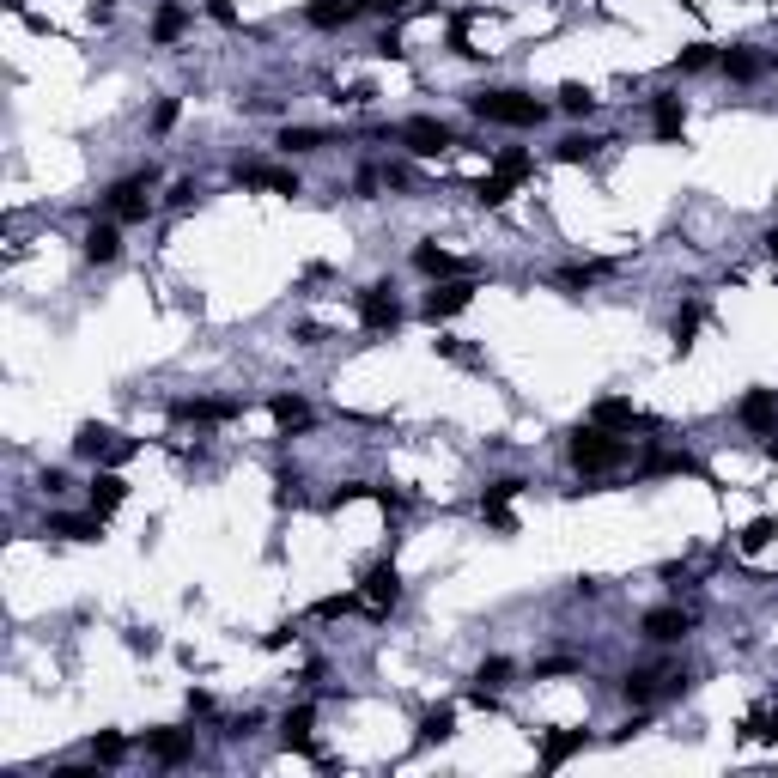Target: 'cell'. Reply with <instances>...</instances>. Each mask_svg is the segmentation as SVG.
Wrapping results in <instances>:
<instances>
[{
	"instance_id": "1",
	"label": "cell",
	"mask_w": 778,
	"mask_h": 778,
	"mask_svg": "<svg viewBox=\"0 0 778 778\" xmlns=\"http://www.w3.org/2000/svg\"><path fill=\"white\" fill-rule=\"evenodd\" d=\"M469 110L481 122H499V128H541L548 122V104H541L535 92H517V86H487L469 98Z\"/></svg>"
},
{
	"instance_id": "2",
	"label": "cell",
	"mask_w": 778,
	"mask_h": 778,
	"mask_svg": "<svg viewBox=\"0 0 778 778\" xmlns=\"http://www.w3.org/2000/svg\"><path fill=\"white\" fill-rule=\"evenodd\" d=\"M566 450H572V469H584V475H608V469H620V462L633 456V450H627V438H614V432H608V426H596V420H590V426H578Z\"/></svg>"
},
{
	"instance_id": "3",
	"label": "cell",
	"mask_w": 778,
	"mask_h": 778,
	"mask_svg": "<svg viewBox=\"0 0 778 778\" xmlns=\"http://www.w3.org/2000/svg\"><path fill=\"white\" fill-rule=\"evenodd\" d=\"M152 183H159V171H152V165H146V171H134V177H122V183H110V189H104V207H110V219H122V225H140V219L152 213V195H146Z\"/></svg>"
},
{
	"instance_id": "4",
	"label": "cell",
	"mask_w": 778,
	"mask_h": 778,
	"mask_svg": "<svg viewBox=\"0 0 778 778\" xmlns=\"http://www.w3.org/2000/svg\"><path fill=\"white\" fill-rule=\"evenodd\" d=\"M73 450H80L86 462H98V469H122V462H128L140 444L122 438V432H110V426H98V420H86L80 432H73Z\"/></svg>"
},
{
	"instance_id": "5",
	"label": "cell",
	"mask_w": 778,
	"mask_h": 778,
	"mask_svg": "<svg viewBox=\"0 0 778 778\" xmlns=\"http://www.w3.org/2000/svg\"><path fill=\"white\" fill-rule=\"evenodd\" d=\"M396 140L414 152V159H438V152H456L462 140H456V128L450 122H438V116H408L402 128H396Z\"/></svg>"
},
{
	"instance_id": "6",
	"label": "cell",
	"mask_w": 778,
	"mask_h": 778,
	"mask_svg": "<svg viewBox=\"0 0 778 778\" xmlns=\"http://www.w3.org/2000/svg\"><path fill=\"white\" fill-rule=\"evenodd\" d=\"M687 687V669H627L620 675V699L627 706H651L663 693H681Z\"/></svg>"
},
{
	"instance_id": "7",
	"label": "cell",
	"mask_w": 778,
	"mask_h": 778,
	"mask_svg": "<svg viewBox=\"0 0 778 778\" xmlns=\"http://www.w3.org/2000/svg\"><path fill=\"white\" fill-rule=\"evenodd\" d=\"M359 323L371 329V335H389V329H396L402 323V298H396V286H389V280H377V286H359Z\"/></svg>"
},
{
	"instance_id": "8",
	"label": "cell",
	"mask_w": 778,
	"mask_h": 778,
	"mask_svg": "<svg viewBox=\"0 0 778 778\" xmlns=\"http://www.w3.org/2000/svg\"><path fill=\"white\" fill-rule=\"evenodd\" d=\"M475 292H481L475 280H432V292H426V304H420V317L438 329L444 317H456V310H469V304H475Z\"/></svg>"
},
{
	"instance_id": "9",
	"label": "cell",
	"mask_w": 778,
	"mask_h": 778,
	"mask_svg": "<svg viewBox=\"0 0 778 778\" xmlns=\"http://www.w3.org/2000/svg\"><path fill=\"white\" fill-rule=\"evenodd\" d=\"M238 414H244V402H231V396H183V402H171V420H183V426H225Z\"/></svg>"
},
{
	"instance_id": "10",
	"label": "cell",
	"mask_w": 778,
	"mask_h": 778,
	"mask_svg": "<svg viewBox=\"0 0 778 778\" xmlns=\"http://www.w3.org/2000/svg\"><path fill=\"white\" fill-rule=\"evenodd\" d=\"M639 633H645L651 645H675V639H687V633H693V614H687V608H675V602L645 608V614H639Z\"/></svg>"
},
{
	"instance_id": "11",
	"label": "cell",
	"mask_w": 778,
	"mask_h": 778,
	"mask_svg": "<svg viewBox=\"0 0 778 778\" xmlns=\"http://www.w3.org/2000/svg\"><path fill=\"white\" fill-rule=\"evenodd\" d=\"M736 420H742L754 438H772V432H778V389H748L742 408H736Z\"/></svg>"
},
{
	"instance_id": "12",
	"label": "cell",
	"mask_w": 778,
	"mask_h": 778,
	"mask_svg": "<svg viewBox=\"0 0 778 778\" xmlns=\"http://www.w3.org/2000/svg\"><path fill=\"white\" fill-rule=\"evenodd\" d=\"M359 596H365L377 614H383V608H396V602H402V572L389 566V560H377V566L359 578Z\"/></svg>"
},
{
	"instance_id": "13",
	"label": "cell",
	"mask_w": 778,
	"mask_h": 778,
	"mask_svg": "<svg viewBox=\"0 0 778 778\" xmlns=\"http://www.w3.org/2000/svg\"><path fill=\"white\" fill-rule=\"evenodd\" d=\"M43 535H61V541H104V517L98 511H55L43 523Z\"/></svg>"
},
{
	"instance_id": "14",
	"label": "cell",
	"mask_w": 778,
	"mask_h": 778,
	"mask_svg": "<svg viewBox=\"0 0 778 778\" xmlns=\"http://www.w3.org/2000/svg\"><path fill=\"white\" fill-rule=\"evenodd\" d=\"M238 183L244 189H274V195H304L298 171H286V165H238Z\"/></svg>"
},
{
	"instance_id": "15",
	"label": "cell",
	"mask_w": 778,
	"mask_h": 778,
	"mask_svg": "<svg viewBox=\"0 0 778 778\" xmlns=\"http://www.w3.org/2000/svg\"><path fill=\"white\" fill-rule=\"evenodd\" d=\"M146 754L159 760V766H183V760L195 754V742H189V730H171V724H159V730H146Z\"/></svg>"
},
{
	"instance_id": "16",
	"label": "cell",
	"mask_w": 778,
	"mask_h": 778,
	"mask_svg": "<svg viewBox=\"0 0 778 778\" xmlns=\"http://www.w3.org/2000/svg\"><path fill=\"white\" fill-rule=\"evenodd\" d=\"M651 128H657V140H681L687 134V104L675 92H651Z\"/></svg>"
},
{
	"instance_id": "17",
	"label": "cell",
	"mask_w": 778,
	"mask_h": 778,
	"mask_svg": "<svg viewBox=\"0 0 778 778\" xmlns=\"http://www.w3.org/2000/svg\"><path fill=\"white\" fill-rule=\"evenodd\" d=\"M596 426H608V432H651L657 420H651V414H639L633 402L608 396V402H596Z\"/></svg>"
},
{
	"instance_id": "18",
	"label": "cell",
	"mask_w": 778,
	"mask_h": 778,
	"mask_svg": "<svg viewBox=\"0 0 778 778\" xmlns=\"http://www.w3.org/2000/svg\"><path fill=\"white\" fill-rule=\"evenodd\" d=\"M359 19V0H310L304 7V25H317V31H347Z\"/></svg>"
},
{
	"instance_id": "19",
	"label": "cell",
	"mask_w": 778,
	"mask_h": 778,
	"mask_svg": "<svg viewBox=\"0 0 778 778\" xmlns=\"http://www.w3.org/2000/svg\"><path fill=\"white\" fill-rule=\"evenodd\" d=\"M274 146L286 152V159H298V152H323V146H335V134H329V128H304V122H286Z\"/></svg>"
},
{
	"instance_id": "20",
	"label": "cell",
	"mask_w": 778,
	"mask_h": 778,
	"mask_svg": "<svg viewBox=\"0 0 778 778\" xmlns=\"http://www.w3.org/2000/svg\"><path fill=\"white\" fill-rule=\"evenodd\" d=\"M86 262H98V268H110L116 256H122V231H116V219H98L92 231H86Z\"/></svg>"
},
{
	"instance_id": "21",
	"label": "cell",
	"mask_w": 778,
	"mask_h": 778,
	"mask_svg": "<svg viewBox=\"0 0 778 778\" xmlns=\"http://www.w3.org/2000/svg\"><path fill=\"white\" fill-rule=\"evenodd\" d=\"M310 724H317V706H292L280 718V742L298 748V754H317V736H310Z\"/></svg>"
},
{
	"instance_id": "22",
	"label": "cell",
	"mask_w": 778,
	"mask_h": 778,
	"mask_svg": "<svg viewBox=\"0 0 778 778\" xmlns=\"http://www.w3.org/2000/svg\"><path fill=\"white\" fill-rule=\"evenodd\" d=\"M122 499H128V481H122L116 469H98V475H92V487H86V505H92L98 517H110Z\"/></svg>"
},
{
	"instance_id": "23",
	"label": "cell",
	"mask_w": 778,
	"mask_h": 778,
	"mask_svg": "<svg viewBox=\"0 0 778 778\" xmlns=\"http://www.w3.org/2000/svg\"><path fill=\"white\" fill-rule=\"evenodd\" d=\"M450 736H456V706H432V712L420 718L414 748H438V742H450Z\"/></svg>"
},
{
	"instance_id": "24",
	"label": "cell",
	"mask_w": 778,
	"mask_h": 778,
	"mask_svg": "<svg viewBox=\"0 0 778 778\" xmlns=\"http://www.w3.org/2000/svg\"><path fill=\"white\" fill-rule=\"evenodd\" d=\"M639 475H699V462H693L687 450H645Z\"/></svg>"
},
{
	"instance_id": "25",
	"label": "cell",
	"mask_w": 778,
	"mask_h": 778,
	"mask_svg": "<svg viewBox=\"0 0 778 778\" xmlns=\"http://www.w3.org/2000/svg\"><path fill=\"white\" fill-rule=\"evenodd\" d=\"M268 414H274V426H280V432H304V426H310V402L298 396V389H292V396H274V402H268Z\"/></svg>"
},
{
	"instance_id": "26",
	"label": "cell",
	"mask_w": 778,
	"mask_h": 778,
	"mask_svg": "<svg viewBox=\"0 0 778 778\" xmlns=\"http://www.w3.org/2000/svg\"><path fill=\"white\" fill-rule=\"evenodd\" d=\"M414 268H420L426 280H456V274H462V262H456L450 250H438V244H420V250H414Z\"/></svg>"
},
{
	"instance_id": "27",
	"label": "cell",
	"mask_w": 778,
	"mask_h": 778,
	"mask_svg": "<svg viewBox=\"0 0 778 778\" xmlns=\"http://www.w3.org/2000/svg\"><path fill=\"white\" fill-rule=\"evenodd\" d=\"M584 748V730H548L541 736V766H566Z\"/></svg>"
},
{
	"instance_id": "28",
	"label": "cell",
	"mask_w": 778,
	"mask_h": 778,
	"mask_svg": "<svg viewBox=\"0 0 778 778\" xmlns=\"http://www.w3.org/2000/svg\"><path fill=\"white\" fill-rule=\"evenodd\" d=\"M183 31H189V7H183V0H165L159 19H152V43H177Z\"/></svg>"
},
{
	"instance_id": "29",
	"label": "cell",
	"mask_w": 778,
	"mask_h": 778,
	"mask_svg": "<svg viewBox=\"0 0 778 778\" xmlns=\"http://www.w3.org/2000/svg\"><path fill=\"white\" fill-rule=\"evenodd\" d=\"M718 67L730 73L736 86H748V80H760V67H766V61H760L754 49H742V43H736V49H724V55H718Z\"/></svg>"
},
{
	"instance_id": "30",
	"label": "cell",
	"mask_w": 778,
	"mask_h": 778,
	"mask_svg": "<svg viewBox=\"0 0 778 778\" xmlns=\"http://www.w3.org/2000/svg\"><path fill=\"white\" fill-rule=\"evenodd\" d=\"M92 760H98V766H122V760H128V736H122V730H98V736H92Z\"/></svg>"
},
{
	"instance_id": "31",
	"label": "cell",
	"mask_w": 778,
	"mask_h": 778,
	"mask_svg": "<svg viewBox=\"0 0 778 778\" xmlns=\"http://www.w3.org/2000/svg\"><path fill=\"white\" fill-rule=\"evenodd\" d=\"M772 541H778V517H754V523L736 535V548H742V554H760V548H772Z\"/></svg>"
},
{
	"instance_id": "32",
	"label": "cell",
	"mask_w": 778,
	"mask_h": 778,
	"mask_svg": "<svg viewBox=\"0 0 778 778\" xmlns=\"http://www.w3.org/2000/svg\"><path fill=\"white\" fill-rule=\"evenodd\" d=\"M596 146H602L596 134H566V140L554 146V159H560V165H584V159H596Z\"/></svg>"
},
{
	"instance_id": "33",
	"label": "cell",
	"mask_w": 778,
	"mask_h": 778,
	"mask_svg": "<svg viewBox=\"0 0 778 778\" xmlns=\"http://www.w3.org/2000/svg\"><path fill=\"white\" fill-rule=\"evenodd\" d=\"M493 171H499V177H511V183H523V177H535V159H529L523 146H505L499 159H493Z\"/></svg>"
},
{
	"instance_id": "34",
	"label": "cell",
	"mask_w": 778,
	"mask_h": 778,
	"mask_svg": "<svg viewBox=\"0 0 778 778\" xmlns=\"http://www.w3.org/2000/svg\"><path fill=\"white\" fill-rule=\"evenodd\" d=\"M706 67H718V49H712V43H687V49L675 55V73H706Z\"/></svg>"
},
{
	"instance_id": "35",
	"label": "cell",
	"mask_w": 778,
	"mask_h": 778,
	"mask_svg": "<svg viewBox=\"0 0 778 778\" xmlns=\"http://www.w3.org/2000/svg\"><path fill=\"white\" fill-rule=\"evenodd\" d=\"M693 335H699V304L675 310V323H669V341H675V353H687V347H693Z\"/></svg>"
},
{
	"instance_id": "36",
	"label": "cell",
	"mask_w": 778,
	"mask_h": 778,
	"mask_svg": "<svg viewBox=\"0 0 778 778\" xmlns=\"http://www.w3.org/2000/svg\"><path fill=\"white\" fill-rule=\"evenodd\" d=\"M554 98H560V110H566V116H590V110H596V98H590V86H578V80H566V86H560Z\"/></svg>"
},
{
	"instance_id": "37",
	"label": "cell",
	"mask_w": 778,
	"mask_h": 778,
	"mask_svg": "<svg viewBox=\"0 0 778 778\" xmlns=\"http://www.w3.org/2000/svg\"><path fill=\"white\" fill-rule=\"evenodd\" d=\"M511 189H517V183L493 171V177H481V183H475V201H481V207H505V201H511Z\"/></svg>"
},
{
	"instance_id": "38",
	"label": "cell",
	"mask_w": 778,
	"mask_h": 778,
	"mask_svg": "<svg viewBox=\"0 0 778 778\" xmlns=\"http://www.w3.org/2000/svg\"><path fill=\"white\" fill-rule=\"evenodd\" d=\"M359 602H365L359 590H341V596H323V602H317V620H341V614H353Z\"/></svg>"
},
{
	"instance_id": "39",
	"label": "cell",
	"mask_w": 778,
	"mask_h": 778,
	"mask_svg": "<svg viewBox=\"0 0 778 778\" xmlns=\"http://www.w3.org/2000/svg\"><path fill=\"white\" fill-rule=\"evenodd\" d=\"M523 487H529V481H523V475H505V481H493V487H487V493H481V505H511V499H517V493H523Z\"/></svg>"
},
{
	"instance_id": "40",
	"label": "cell",
	"mask_w": 778,
	"mask_h": 778,
	"mask_svg": "<svg viewBox=\"0 0 778 778\" xmlns=\"http://www.w3.org/2000/svg\"><path fill=\"white\" fill-rule=\"evenodd\" d=\"M475 681H481V687H505V681H511V657H487V663L475 669Z\"/></svg>"
},
{
	"instance_id": "41",
	"label": "cell",
	"mask_w": 778,
	"mask_h": 778,
	"mask_svg": "<svg viewBox=\"0 0 778 778\" xmlns=\"http://www.w3.org/2000/svg\"><path fill=\"white\" fill-rule=\"evenodd\" d=\"M371 49H377L383 61H408V49H402V31H396V25H389V31H383V37H377Z\"/></svg>"
},
{
	"instance_id": "42",
	"label": "cell",
	"mask_w": 778,
	"mask_h": 778,
	"mask_svg": "<svg viewBox=\"0 0 778 778\" xmlns=\"http://www.w3.org/2000/svg\"><path fill=\"white\" fill-rule=\"evenodd\" d=\"M742 736H778V706H766V712H754V718L742 724Z\"/></svg>"
},
{
	"instance_id": "43",
	"label": "cell",
	"mask_w": 778,
	"mask_h": 778,
	"mask_svg": "<svg viewBox=\"0 0 778 778\" xmlns=\"http://www.w3.org/2000/svg\"><path fill=\"white\" fill-rule=\"evenodd\" d=\"M177 116H183V104H177V98H165L159 110H152V134H171V128H177Z\"/></svg>"
},
{
	"instance_id": "44",
	"label": "cell",
	"mask_w": 778,
	"mask_h": 778,
	"mask_svg": "<svg viewBox=\"0 0 778 778\" xmlns=\"http://www.w3.org/2000/svg\"><path fill=\"white\" fill-rule=\"evenodd\" d=\"M371 499H377L389 517H402V511H408V493H396V487H371Z\"/></svg>"
},
{
	"instance_id": "45",
	"label": "cell",
	"mask_w": 778,
	"mask_h": 778,
	"mask_svg": "<svg viewBox=\"0 0 778 778\" xmlns=\"http://www.w3.org/2000/svg\"><path fill=\"white\" fill-rule=\"evenodd\" d=\"M256 730H262V712H244V718H231V724H225L231 742H244V736H256Z\"/></svg>"
},
{
	"instance_id": "46",
	"label": "cell",
	"mask_w": 778,
	"mask_h": 778,
	"mask_svg": "<svg viewBox=\"0 0 778 778\" xmlns=\"http://www.w3.org/2000/svg\"><path fill=\"white\" fill-rule=\"evenodd\" d=\"M596 274H602V268H566L560 286H566V292H584V286H596Z\"/></svg>"
},
{
	"instance_id": "47",
	"label": "cell",
	"mask_w": 778,
	"mask_h": 778,
	"mask_svg": "<svg viewBox=\"0 0 778 778\" xmlns=\"http://www.w3.org/2000/svg\"><path fill=\"white\" fill-rule=\"evenodd\" d=\"M481 517H487V523H493L499 535H511V529H517V517H511V505H481Z\"/></svg>"
},
{
	"instance_id": "48",
	"label": "cell",
	"mask_w": 778,
	"mask_h": 778,
	"mask_svg": "<svg viewBox=\"0 0 778 778\" xmlns=\"http://www.w3.org/2000/svg\"><path fill=\"white\" fill-rule=\"evenodd\" d=\"M383 189H402V195H408V189H414V171H408V165H383Z\"/></svg>"
},
{
	"instance_id": "49",
	"label": "cell",
	"mask_w": 778,
	"mask_h": 778,
	"mask_svg": "<svg viewBox=\"0 0 778 778\" xmlns=\"http://www.w3.org/2000/svg\"><path fill=\"white\" fill-rule=\"evenodd\" d=\"M207 19L225 25V31H238V13H231V0H207Z\"/></svg>"
},
{
	"instance_id": "50",
	"label": "cell",
	"mask_w": 778,
	"mask_h": 778,
	"mask_svg": "<svg viewBox=\"0 0 778 778\" xmlns=\"http://www.w3.org/2000/svg\"><path fill=\"white\" fill-rule=\"evenodd\" d=\"M444 359H456V365H475V347H462V341H432Z\"/></svg>"
},
{
	"instance_id": "51",
	"label": "cell",
	"mask_w": 778,
	"mask_h": 778,
	"mask_svg": "<svg viewBox=\"0 0 778 778\" xmlns=\"http://www.w3.org/2000/svg\"><path fill=\"white\" fill-rule=\"evenodd\" d=\"M572 657H548V663H535V681H548V675H566Z\"/></svg>"
},
{
	"instance_id": "52",
	"label": "cell",
	"mask_w": 778,
	"mask_h": 778,
	"mask_svg": "<svg viewBox=\"0 0 778 778\" xmlns=\"http://www.w3.org/2000/svg\"><path fill=\"white\" fill-rule=\"evenodd\" d=\"M195 195H201V189H195V183H177V189H171V195H165V201H171V207H195Z\"/></svg>"
},
{
	"instance_id": "53",
	"label": "cell",
	"mask_w": 778,
	"mask_h": 778,
	"mask_svg": "<svg viewBox=\"0 0 778 778\" xmlns=\"http://www.w3.org/2000/svg\"><path fill=\"white\" fill-rule=\"evenodd\" d=\"M207 712H213V693H195V687H189V718H207Z\"/></svg>"
},
{
	"instance_id": "54",
	"label": "cell",
	"mask_w": 778,
	"mask_h": 778,
	"mask_svg": "<svg viewBox=\"0 0 778 778\" xmlns=\"http://www.w3.org/2000/svg\"><path fill=\"white\" fill-rule=\"evenodd\" d=\"M639 730H651V718H627V724H620V730H614V742H633Z\"/></svg>"
},
{
	"instance_id": "55",
	"label": "cell",
	"mask_w": 778,
	"mask_h": 778,
	"mask_svg": "<svg viewBox=\"0 0 778 778\" xmlns=\"http://www.w3.org/2000/svg\"><path fill=\"white\" fill-rule=\"evenodd\" d=\"M37 487H43V493H67V475H61V469H43V481H37Z\"/></svg>"
},
{
	"instance_id": "56",
	"label": "cell",
	"mask_w": 778,
	"mask_h": 778,
	"mask_svg": "<svg viewBox=\"0 0 778 778\" xmlns=\"http://www.w3.org/2000/svg\"><path fill=\"white\" fill-rule=\"evenodd\" d=\"M292 639H298V633H292V627H274V633H268V639H262V645H268V651H286V645H292Z\"/></svg>"
},
{
	"instance_id": "57",
	"label": "cell",
	"mask_w": 778,
	"mask_h": 778,
	"mask_svg": "<svg viewBox=\"0 0 778 778\" xmlns=\"http://www.w3.org/2000/svg\"><path fill=\"white\" fill-rule=\"evenodd\" d=\"M128 651H159V633H128Z\"/></svg>"
},
{
	"instance_id": "58",
	"label": "cell",
	"mask_w": 778,
	"mask_h": 778,
	"mask_svg": "<svg viewBox=\"0 0 778 778\" xmlns=\"http://www.w3.org/2000/svg\"><path fill=\"white\" fill-rule=\"evenodd\" d=\"M402 0H359V13H396Z\"/></svg>"
},
{
	"instance_id": "59",
	"label": "cell",
	"mask_w": 778,
	"mask_h": 778,
	"mask_svg": "<svg viewBox=\"0 0 778 778\" xmlns=\"http://www.w3.org/2000/svg\"><path fill=\"white\" fill-rule=\"evenodd\" d=\"M110 13H116V0H92V19L98 25H110Z\"/></svg>"
},
{
	"instance_id": "60",
	"label": "cell",
	"mask_w": 778,
	"mask_h": 778,
	"mask_svg": "<svg viewBox=\"0 0 778 778\" xmlns=\"http://www.w3.org/2000/svg\"><path fill=\"white\" fill-rule=\"evenodd\" d=\"M760 244H766V256H778V225L766 231V238H760Z\"/></svg>"
},
{
	"instance_id": "61",
	"label": "cell",
	"mask_w": 778,
	"mask_h": 778,
	"mask_svg": "<svg viewBox=\"0 0 778 778\" xmlns=\"http://www.w3.org/2000/svg\"><path fill=\"white\" fill-rule=\"evenodd\" d=\"M766 456H772V462H778V432H772V438H766Z\"/></svg>"
},
{
	"instance_id": "62",
	"label": "cell",
	"mask_w": 778,
	"mask_h": 778,
	"mask_svg": "<svg viewBox=\"0 0 778 778\" xmlns=\"http://www.w3.org/2000/svg\"><path fill=\"white\" fill-rule=\"evenodd\" d=\"M681 7H706V0H681Z\"/></svg>"
}]
</instances>
